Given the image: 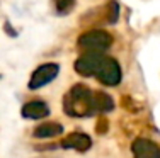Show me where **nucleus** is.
I'll use <instances>...</instances> for the list:
<instances>
[{
	"label": "nucleus",
	"mask_w": 160,
	"mask_h": 158,
	"mask_svg": "<svg viewBox=\"0 0 160 158\" xmlns=\"http://www.w3.org/2000/svg\"><path fill=\"white\" fill-rule=\"evenodd\" d=\"M63 111L70 117H90L94 109V90L83 84H75L63 97Z\"/></svg>",
	"instance_id": "f257e3e1"
},
{
	"label": "nucleus",
	"mask_w": 160,
	"mask_h": 158,
	"mask_svg": "<svg viewBox=\"0 0 160 158\" xmlns=\"http://www.w3.org/2000/svg\"><path fill=\"white\" fill-rule=\"evenodd\" d=\"M77 44L83 51H106L112 46V36L102 29H90L77 39Z\"/></svg>",
	"instance_id": "f03ea898"
},
{
	"label": "nucleus",
	"mask_w": 160,
	"mask_h": 158,
	"mask_svg": "<svg viewBox=\"0 0 160 158\" xmlns=\"http://www.w3.org/2000/svg\"><path fill=\"white\" fill-rule=\"evenodd\" d=\"M96 78L101 82L102 85L116 87V85H119L121 78H123L121 65L114 58L104 56L102 61H101V65H99V68H97V71H96Z\"/></svg>",
	"instance_id": "7ed1b4c3"
},
{
	"label": "nucleus",
	"mask_w": 160,
	"mask_h": 158,
	"mask_svg": "<svg viewBox=\"0 0 160 158\" xmlns=\"http://www.w3.org/2000/svg\"><path fill=\"white\" fill-rule=\"evenodd\" d=\"M58 73H60L58 63H43V65H39L32 71L31 78L28 82V89L29 90H39V89L46 87L49 82H53L58 77Z\"/></svg>",
	"instance_id": "20e7f679"
},
{
	"label": "nucleus",
	"mask_w": 160,
	"mask_h": 158,
	"mask_svg": "<svg viewBox=\"0 0 160 158\" xmlns=\"http://www.w3.org/2000/svg\"><path fill=\"white\" fill-rule=\"evenodd\" d=\"M102 53L99 51H83L82 56H78L75 61V71L82 77H94L102 61Z\"/></svg>",
	"instance_id": "39448f33"
},
{
	"label": "nucleus",
	"mask_w": 160,
	"mask_h": 158,
	"mask_svg": "<svg viewBox=\"0 0 160 158\" xmlns=\"http://www.w3.org/2000/svg\"><path fill=\"white\" fill-rule=\"evenodd\" d=\"M133 158H160V146L147 138H138L131 143Z\"/></svg>",
	"instance_id": "423d86ee"
},
{
	"label": "nucleus",
	"mask_w": 160,
	"mask_h": 158,
	"mask_svg": "<svg viewBox=\"0 0 160 158\" xmlns=\"http://www.w3.org/2000/svg\"><path fill=\"white\" fill-rule=\"evenodd\" d=\"M90 146H92L90 136L85 133H78V131L67 134V138L62 140V148L65 150H75V151L83 153V151H89Z\"/></svg>",
	"instance_id": "0eeeda50"
},
{
	"label": "nucleus",
	"mask_w": 160,
	"mask_h": 158,
	"mask_svg": "<svg viewBox=\"0 0 160 158\" xmlns=\"http://www.w3.org/2000/svg\"><path fill=\"white\" fill-rule=\"evenodd\" d=\"M49 105L44 102V100H29V102H26L22 105V117L24 119H32V121H38V119H44L49 116Z\"/></svg>",
	"instance_id": "6e6552de"
},
{
	"label": "nucleus",
	"mask_w": 160,
	"mask_h": 158,
	"mask_svg": "<svg viewBox=\"0 0 160 158\" xmlns=\"http://www.w3.org/2000/svg\"><path fill=\"white\" fill-rule=\"evenodd\" d=\"M62 133H63V126L60 122H43L34 127L32 136L43 140V138H56Z\"/></svg>",
	"instance_id": "1a4fd4ad"
},
{
	"label": "nucleus",
	"mask_w": 160,
	"mask_h": 158,
	"mask_svg": "<svg viewBox=\"0 0 160 158\" xmlns=\"http://www.w3.org/2000/svg\"><path fill=\"white\" fill-rule=\"evenodd\" d=\"M94 109H96V114H106V112H111L114 109L112 97L108 95L106 92L96 90V92H94Z\"/></svg>",
	"instance_id": "9d476101"
},
{
	"label": "nucleus",
	"mask_w": 160,
	"mask_h": 158,
	"mask_svg": "<svg viewBox=\"0 0 160 158\" xmlns=\"http://www.w3.org/2000/svg\"><path fill=\"white\" fill-rule=\"evenodd\" d=\"M53 3H55V10L58 16H67L75 9L77 0H53Z\"/></svg>",
	"instance_id": "9b49d317"
},
{
	"label": "nucleus",
	"mask_w": 160,
	"mask_h": 158,
	"mask_svg": "<svg viewBox=\"0 0 160 158\" xmlns=\"http://www.w3.org/2000/svg\"><path fill=\"white\" fill-rule=\"evenodd\" d=\"M108 121L106 119H99V127H97V133H104L106 129H108Z\"/></svg>",
	"instance_id": "f8f14e48"
}]
</instances>
